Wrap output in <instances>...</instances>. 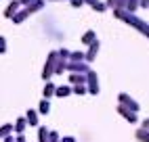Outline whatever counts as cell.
<instances>
[{
  "instance_id": "6da1fadb",
  "label": "cell",
  "mask_w": 149,
  "mask_h": 142,
  "mask_svg": "<svg viewBox=\"0 0 149 142\" xmlns=\"http://www.w3.org/2000/svg\"><path fill=\"white\" fill-rule=\"evenodd\" d=\"M8 132H11V128H8V125H4V128H0V136H4V134H8Z\"/></svg>"
},
{
  "instance_id": "7a4b0ae2",
  "label": "cell",
  "mask_w": 149,
  "mask_h": 142,
  "mask_svg": "<svg viewBox=\"0 0 149 142\" xmlns=\"http://www.w3.org/2000/svg\"><path fill=\"white\" fill-rule=\"evenodd\" d=\"M6 142H13V138H6Z\"/></svg>"
}]
</instances>
